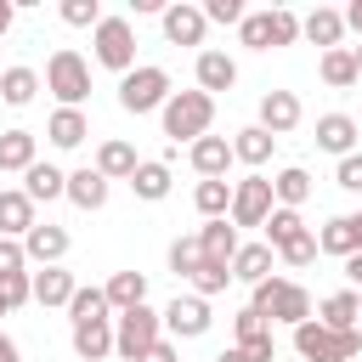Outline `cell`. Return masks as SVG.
I'll return each mask as SVG.
<instances>
[{
    "mask_svg": "<svg viewBox=\"0 0 362 362\" xmlns=\"http://www.w3.org/2000/svg\"><path fill=\"white\" fill-rule=\"evenodd\" d=\"M164 136L170 141H204L209 136V124H215V96H204V90H175L170 102H164Z\"/></svg>",
    "mask_w": 362,
    "mask_h": 362,
    "instance_id": "6da1fadb",
    "label": "cell"
},
{
    "mask_svg": "<svg viewBox=\"0 0 362 362\" xmlns=\"http://www.w3.org/2000/svg\"><path fill=\"white\" fill-rule=\"evenodd\" d=\"M266 322H288V328H300V322H311V294L300 288V283H288V277H266V283H255V300H249Z\"/></svg>",
    "mask_w": 362,
    "mask_h": 362,
    "instance_id": "7a4b0ae2",
    "label": "cell"
},
{
    "mask_svg": "<svg viewBox=\"0 0 362 362\" xmlns=\"http://www.w3.org/2000/svg\"><path fill=\"white\" fill-rule=\"evenodd\" d=\"M294 351H300V362H356V356H362V334H356V328L334 334V328H322V322L311 317V322L294 328Z\"/></svg>",
    "mask_w": 362,
    "mask_h": 362,
    "instance_id": "3957f363",
    "label": "cell"
},
{
    "mask_svg": "<svg viewBox=\"0 0 362 362\" xmlns=\"http://www.w3.org/2000/svg\"><path fill=\"white\" fill-rule=\"evenodd\" d=\"M175 90H170V74L158 68V62H141V68H130L124 79H119V107L124 113H164V102H170Z\"/></svg>",
    "mask_w": 362,
    "mask_h": 362,
    "instance_id": "277c9868",
    "label": "cell"
},
{
    "mask_svg": "<svg viewBox=\"0 0 362 362\" xmlns=\"http://www.w3.org/2000/svg\"><path fill=\"white\" fill-rule=\"evenodd\" d=\"M158 339H164V311L136 305V311H119V317H113V351H119L124 362H141Z\"/></svg>",
    "mask_w": 362,
    "mask_h": 362,
    "instance_id": "5b68a950",
    "label": "cell"
},
{
    "mask_svg": "<svg viewBox=\"0 0 362 362\" xmlns=\"http://www.w3.org/2000/svg\"><path fill=\"white\" fill-rule=\"evenodd\" d=\"M45 90L62 102V107H79L85 96H90V62L79 57V51H51V62H45Z\"/></svg>",
    "mask_w": 362,
    "mask_h": 362,
    "instance_id": "8992f818",
    "label": "cell"
},
{
    "mask_svg": "<svg viewBox=\"0 0 362 362\" xmlns=\"http://www.w3.org/2000/svg\"><path fill=\"white\" fill-rule=\"evenodd\" d=\"M90 45H96V62L113 68L119 79H124L130 68H141V62H136V28H130V17H102L96 34H90Z\"/></svg>",
    "mask_w": 362,
    "mask_h": 362,
    "instance_id": "52a82bcc",
    "label": "cell"
},
{
    "mask_svg": "<svg viewBox=\"0 0 362 362\" xmlns=\"http://www.w3.org/2000/svg\"><path fill=\"white\" fill-rule=\"evenodd\" d=\"M277 209V198H272V181L266 175H243V181H232V226H266V215Z\"/></svg>",
    "mask_w": 362,
    "mask_h": 362,
    "instance_id": "ba28073f",
    "label": "cell"
},
{
    "mask_svg": "<svg viewBox=\"0 0 362 362\" xmlns=\"http://www.w3.org/2000/svg\"><path fill=\"white\" fill-rule=\"evenodd\" d=\"M209 300L204 294H175L170 305H164V334L170 339H204L209 334Z\"/></svg>",
    "mask_w": 362,
    "mask_h": 362,
    "instance_id": "9c48e42d",
    "label": "cell"
},
{
    "mask_svg": "<svg viewBox=\"0 0 362 362\" xmlns=\"http://www.w3.org/2000/svg\"><path fill=\"white\" fill-rule=\"evenodd\" d=\"M158 23H164V40H170V45H204V28H209L204 6H192V0L164 6V11H158Z\"/></svg>",
    "mask_w": 362,
    "mask_h": 362,
    "instance_id": "30bf717a",
    "label": "cell"
},
{
    "mask_svg": "<svg viewBox=\"0 0 362 362\" xmlns=\"http://www.w3.org/2000/svg\"><path fill=\"white\" fill-rule=\"evenodd\" d=\"M300 119H305V107H300L294 90H266V96H260V119H255V124H260L266 136H288Z\"/></svg>",
    "mask_w": 362,
    "mask_h": 362,
    "instance_id": "8fae6325",
    "label": "cell"
},
{
    "mask_svg": "<svg viewBox=\"0 0 362 362\" xmlns=\"http://www.w3.org/2000/svg\"><path fill=\"white\" fill-rule=\"evenodd\" d=\"M356 136H362V124H356L351 113H322V119H317V147L334 153V158H351V153H356Z\"/></svg>",
    "mask_w": 362,
    "mask_h": 362,
    "instance_id": "7c38bea8",
    "label": "cell"
},
{
    "mask_svg": "<svg viewBox=\"0 0 362 362\" xmlns=\"http://www.w3.org/2000/svg\"><path fill=\"white\" fill-rule=\"evenodd\" d=\"M23 255L40 260V266H62V255H68V226H57V221H34V232L23 238Z\"/></svg>",
    "mask_w": 362,
    "mask_h": 362,
    "instance_id": "4fadbf2b",
    "label": "cell"
},
{
    "mask_svg": "<svg viewBox=\"0 0 362 362\" xmlns=\"http://www.w3.org/2000/svg\"><path fill=\"white\" fill-rule=\"evenodd\" d=\"M192 74H198V90H204V96H215V90H232V85H238V62H232L226 51H215V45H204V51H198V68H192Z\"/></svg>",
    "mask_w": 362,
    "mask_h": 362,
    "instance_id": "5bb4252c",
    "label": "cell"
},
{
    "mask_svg": "<svg viewBox=\"0 0 362 362\" xmlns=\"http://www.w3.org/2000/svg\"><path fill=\"white\" fill-rule=\"evenodd\" d=\"M74 356H79V362H107V356H113V317L74 322Z\"/></svg>",
    "mask_w": 362,
    "mask_h": 362,
    "instance_id": "9a60e30c",
    "label": "cell"
},
{
    "mask_svg": "<svg viewBox=\"0 0 362 362\" xmlns=\"http://www.w3.org/2000/svg\"><path fill=\"white\" fill-rule=\"evenodd\" d=\"M187 158H192V170H198L204 181H226L232 141H226V136H204V141H192V147H187Z\"/></svg>",
    "mask_w": 362,
    "mask_h": 362,
    "instance_id": "2e32d148",
    "label": "cell"
},
{
    "mask_svg": "<svg viewBox=\"0 0 362 362\" xmlns=\"http://www.w3.org/2000/svg\"><path fill=\"white\" fill-rule=\"evenodd\" d=\"M68 204H74V209H85V215H96V209L107 204V175H102L96 164L74 170V175H68Z\"/></svg>",
    "mask_w": 362,
    "mask_h": 362,
    "instance_id": "e0dca14e",
    "label": "cell"
},
{
    "mask_svg": "<svg viewBox=\"0 0 362 362\" xmlns=\"http://www.w3.org/2000/svg\"><path fill=\"white\" fill-rule=\"evenodd\" d=\"M34 232V198L23 187H6L0 192V238H28Z\"/></svg>",
    "mask_w": 362,
    "mask_h": 362,
    "instance_id": "ac0fdd59",
    "label": "cell"
},
{
    "mask_svg": "<svg viewBox=\"0 0 362 362\" xmlns=\"http://www.w3.org/2000/svg\"><path fill=\"white\" fill-rule=\"evenodd\" d=\"M300 34H305L311 45H322V51H339V40H345V11L317 6L311 17H300Z\"/></svg>",
    "mask_w": 362,
    "mask_h": 362,
    "instance_id": "d6986e66",
    "label": "cell"
},
{
    "mask_svg": "<svg viewBox=\"0 0 362 362\" xmlns=\"http://www.w3.org/2000/svg\"><path fill=\"white\" fill-rule=\"evenodd\" d=\"M198 243H204V260H215V266H232L238 249H243L232 221H204V226H198Z\"/></svg>",
    "mask_w": 362,
    "mask_h": 362,
    "instance_id": "ffe728a7",
    "label": "cell"
},
{
    "mask_svg": "<svg viewBox=\"0 0 362 362\" xmlns=\"http://www.w3.org/2000/svg\"><path fill=\"white\" fill-rule=\"evenodd\" d=\"M317 322H322V328H334V334L356 328V322H362V294H356V288H339V294H328V300L317 305Z\"/></svg>",
    "mask_w": 362,
    "mask_h": 362,
    "instance_id": "44dd1931",
    "label": "cell"
},
{
    "mask_svg": "<svg viewBox=\"0 0 362 362\" xmlns=\"http://www.w3.org/2000/svg\"><path fill=\"white\" fill-rule=\"evenodd\" d=\"M45 136H51V147L74 153V147L90 136V119H85V107H57V113H51V124H45Z\"/></svg>",
    "mask_w": 362,
    "mask_h": 362,
    "instance_id": "7402d4cb",
    "label": "cell"
},
{
    "mask_svg": "<svg viewBox=\"0 0 362 362\" xmlns=\"http://www.w3.org/2000/svg\"><path fill=\"white\" fill-rule=\"evenodd\" d=\"M136 164H141V158H136V147H130V141H119V136H107V141L96 147V170H102L107 181H130V175H136Z\"/></svg>",
    "mask_w": 362,
    "mask_h": 362,
    "instance_id": "603a6c76",
    "label": "cell"
},
{
    "mask_svg": "<svg viewBox=\"0 0 362 362\" xmlns=\"http://www.w3.org/2000/svg\"><path fill=\"white\" fill-rule=\"evenodd\" d=\"M317 74H322V85H328V90H351V85L362 79V74H356V51H351V45H339V51H322Z\"/></svg>",
    "mask_w": 362,
    "mask_h": 362,
    "instance_id": "cb8c5ba5",
    "label": "cell"
},
{
    "mask_svg": "<svg viewBox=\"0 0 362 362\" xmlns=\"http://www.w3.org/2000/svg\"><path fill=\"white\" fill-rule=\"evenodd\" d=\"M272 147H277V136H266L260 124H243V130L232 136V158H238V164H249V170H260V164L272 158Z\"/></svg>",
    "mask_w": 362,
    "mask_h": 362,
    "instance_id": "d4e9b609",
    "label": "cell"
},
{
    "mask_svg": "<svg viewBox=\"0 0 362 362\" xmlns=\"http://www.w3.org/2000/svg\"><path fill=\"white\" fill-rule=\"evenodd\" d=\"M130 192H136V198H147V204L170 198V164H164V158H141V164H136V175H130Z\"/></svg>",
    "mask_w": 362,
    "mask_h": 362,
    "instance_id": "484cf974",
    "label": "cell"
},
{
    "mask_svg": "<svg viewBox=\"0 0 362 362\" xmlns=\"http://www.w3.org/2000/svg\"><path fill=\"white\" fill-rule=\"evenodd\" d=\"M74 294H79L74 272H62V266H45V272H34V300H40V305H68Z\"/></svg>",
    "mask_w": 362,
    "mask_h": 362,
    "instance_id": "4316f807",
    "label": "cell"
},
{
    "mask_svg": "<svg viewBox=\"0 0 362 362\" xmlns=\"http://www.w3.org/2000/svg\"><path fill=\"white\" fill-rule=\"evenodd\" d=\"M107 305H113V311L147 305V272H113V277H107Z\"/></svg>",
    "mask_w": 362,
    "mask_h": 362,
    "instance_id": "83f0119b",
    "label": "cell"
},
{
    "mask_svg": "<svg viewBox=\"0 0 362 362\" xmlns=\"http://www.w3.org/2000/svg\"><path fill=\"white\" fill-rule=\"evenodd\" d=\"M40 158H34V130H0V170H17L28 175Z\"/></svg>",
    "mask_w": 362,
    "mask_h": 362,
    "instance_id": "f1b7e54d",
    "label": "cell"
},
{
    "mask_svg": "<svg viewBox=\"0 0 362 362\" xmlns=\"http://www.w3.org/2000/svg\"><path fill=\"white\" fill-rule=\"evenodd\" d=\"M34 96H40V74H34V68L17 62V68L0 74V102H6V107H28Z\"/></svg>",
    "mask_w": 362,
    "mask_h": 362,
    "instance_id": "f546056e",
    "label": "cell"
},
{
    "mask_svg": "<svg viewBox=\"0 0 362 362\" xmlns=\"http://www.w3.org/2000/svg\"><path fill=\"white\" fill-rule=\"evenodd\" d=\"M23 192H28L34 204H51V198H68V175H62L57 164H34V170L23 175Z\"/></svg>",
    "mask_w": 362,
    "mask_h": 362,
    "instance_id": "4dcf8cb0",
    "label": "cell"
},
{
    "mask_svg": "<svg viewBox=\"0 0 362 362\" xmlns=\"http://www.w3.org/2000/svg\"><path fill=\"white\" fill-rule=\"evenodd\" d=\"M272 198H277V209H300V204L311 198V175H305L300 164L277 170V175H272Z\"/></svg>",
    "mask_w": 362,
    "mask_h": 362,
    "instance_id": "1f68e13d",
    "label": "cell"
},
{
    "mask_svg": "<svg viewBox=\"0 0 362 362\" xmlns=\"http://www.w3.org/2000/svg\"><path fill=\"white\" fill-rule=\"evenodd\" d=\"M317 249H322V255H334V260L362 255V249H356V226H351V215H334V221L317 232Z\"/></svg>",
    "mask_w": 362,
    "mask_h": 362,
    "instance_id": "d6a6232c",
    "label": "cell"
},
{
    "mask_svg": "<svg viewBox=\"0 0 362 362\" xmlns=\"http://www.w3.org/2000/svg\"><path fill=\"white\" fill-rule=\"evenodd\" d=\"M272 255H277L272 243H243L238 260H232V277H238V283H266V277H272Z\"/></svg>",
    "mask_w": 362,
    "mask_h": 362,
    "instance_id": "836d02e7",
    "label": "cell"
},
{
    "mask_svg": "<svg viewBox=\"0 0 362 362\" xmlns=\"http://www.w3.org/2000/svg\"><path fill=\"white\" fill-rule=\"evenodd\" d=\"M192 204L204 221H226L232 215V181H198L192 187Z\"/></svg>",
    "mask_w": 362,
    "mask_h": 362,
    "instance_id": "e575fe53",
    "label": "cell"
},
{
    "mask_svg": "<svg viewBox=\"0 0 362 362\" xmlns=\"http://www.w3.org/2000/svg\"><path fill=\"white\" fill-rule=\"evenodd\" d=\"M198 266H204V243H198V232L175 238V243H170V272L192 283V277H198Z\"/></svg>",
    "mask_w": 362,
    "mask_h": 362,
    "instance_id": "d590c367",
    "label": "cell"
},
{
    "mask_svg": "<svg viewBox=\"0 0 362 362\" xmlns=\"http://www.w3.org/2000/svg\"><path fill=\"white\" fill-rule=\"evenodd\" d=\"M260 232H266V243H272V249H283V243H294V238L305 232V221H300V209H272Z\"/></svg>",
    "mask_w": 362,
    "mask_h": 362,
    "instance_id": "8d00e7d4",
    "label": "cell"
},
{
    "mask_svg": "<svg viewBox=\"0 0 362 362\" xmlns=\"http://www.w3.org/2000/svg\"><path fill=\"white\" fill-rule=\"evenodd\" d=\"M113 305H107V288H79L74 300H68V317L74 322H96V317H107Z\"/></svg>",
    "mask_w": 362,
    "mask_h": 362,
    "instance_id": "74e56055",
    "label": "cell"
},
{
    "mask_svg": "<svg viewBox=\"0 0 362 362\" xmlns=\"http://www.w3.org/2000/svg\"><path fill=\"white\" fill-rule=\"evenodd\" d=\"M226 283H238V277H232V266H215V260H204V266H198V277H192V294L215 300V294H226Z\"/></svg>",
    "mask_w": 362,
    "mask_h": 362,
    "instance_id": "f35d334b",
    "label": "cell"
},
{
    "mask_svg": "<svg viewBox=\"0 0 362 362\" xmlns=\"http://www.w3.org/2000/svg\"><path fill=\"white\" fill-rule=\"evenodd\" d=\"M238 40H243L249 51H272V17H266V11H249V17L238 23Z\"/></svg>",
    "mask_w": 362,
    "mask_h": 362,
    "instance_id": "ab89813d",
    "label": "cell"
},
{
    "mask_svg": "<svg viewBox=\"0 0 362 362\" xmlns=\"http://www.w3.org/2000/svg\"><path fill=\"white\" fill-rule=\"evenodd\" d=\"M62 23H68V28H90V34H96L102 6H96V0H62Z\"/></svg>",
    "mask_w": 362,
    "mask_h": 362,
    "instance_id": "60d3db41",
    "label": "cell"
},
{
    "mask_svg": "<svg viewBox=\"0 0 362 362\" xmlns=\"http://www.w3.org/2000/svg\"><path fill=\"white\" fill-rule=\"evenodd\" d=\"M317 255H322V249H317V232H300L294 243H283V249H277V260H283V266H311Z\"/></svg>",
    "mask_w": 362,
    "mask_h": 362,
    "instance_id": "b9f144b4",
    "label": "cell"
},
{
    "mask_svg": "<svg viewBox=\"0 0 362 362\" xmlns=\"http://www.w3.org/2000/svg\"><path fill=\"white\" fill-rule=\"evenodd\" d=\"M232 334H238V345H255L260 334H272V322H266V317H260L255 305H243V311L232 317Z\"/></svg>",
    "mask_w": 362,
    "mask_h": 362,
    "instance_id": "7bdbcfd3",
    "label": "cell"
},
{
    "mask_svg": "<svg viewBox=\"0 0 362 362\" xmlns=\"http://www.w3.org/2000/svg\"><path fill=\"white\" fill-rule=\"evenodd\" d=\"M266 17H272V45H294V40H300V17H294L288 6H272Z\"/></svg>",
    "mask_w": 362,
    "mask_h": 362,
    "instance_id": "ee69618b",
    "label": "cell"
},
{
    "mask_svg": "<svg viewBox=\"0 0 362 362\" xmlns=\"http://www.w3.org/2000/svg\"><path fill=\"white\" fill-rule=\"evenodd\" d=\"M0 294H6V305H11V311H17V305H28V300H34V272L6 277V283H0Z\"/></svg>",
    "mask_w": 362,
    "mask_h": 362,
    "instance_id": "f6af8a7d",
    "label": "cell"
},
{
    "mask_svg": "<svg viewBox=\"0 0 362 362\" xmlns=\"http://www.w3.org/2000/svg\"><path fill=\"white\" fill-rule=\"evenodd\" d=\"M28 266V255H23V238H0V283L6 277H17Z\"/></svg>",
    "mask_w": 362,
    "mask_h": 362,
    "instance_id": "bcb514c9",
    "label": "cell"
},
{
    "mask_svg": "<svg viewBox=\"0 0 362 362\" xmlns=\"http://www.w3.org/2000/svg\"><path fill=\"white\" fill-rule=\"evenodd\" d=\"M204 17H209V23H232V28H238L249 11H243L238 0H204Z\"/></svg>",
    "mask_w": 362,
    "mask_h": 362,
    "instance_id": "7dc6e473",
    "label": "cell"
},
{
    "mask_svg": "<svg viewBox=\"0 0 362 362\" xmlns=\"http://www.w3.org/2000/svg\"><path fill=\"white\" fill-rule=\"evenodd\" d=\"M334 181H339L345 192H362V153H351V158H339V170H334Z\"/></svg>",
    "mask_w": 362,
    "mask_h": 362,
    "instance_id": "c3c4849f",
    "label": "cell"
},
{
    "mask_svg": "<svg viewBox=\"0 0 362 362\" xmlns=\"http://www.w3.org/2000/svg\"><path fill=\"white\" fill-rule=\"evenodd\" d=\"M238 351H243L249 362H277V339H272V334H260L255 345H238Z\"/></svg>",
    "mask_w": 362,
    "mask_h": 362,
    "instance_id": "681fc988",
    "label": "cell"
},
{
    "mask_svg": "<svg viewBox=\"0 0 362 362\" xmlns=\"http://www.w3.org/2000/svg\"><path fill=\"white\" fill-rule=\"evenodd\" d=\"M141 362H181V351H175V339L164 334V339H158V345H153V351H147Z\"/></svg>",
    "mask_w": 362,
    "mask_h": 362,
    "instance_id": "f907efd6",
    "label": "cell"
},
{
    "mask_svg": "<svg viewBox=\"0 0 362 362\" xmlns=\"http://www.w3.org/2000/svg\"><path fill=\"white\" fill-rule=\"evenodd\" d=\"M345 277H351V288L362 294V255H351V260H345Z\"/></svg>",
    "mask_w": 362,
    "mask_h": 362,
    "instance_id": "816d5d0a",
    "label": "cell"
},
{
    "mask_svg": "<svg viewBox=\"0 0 362 362\" xmlns=\"http://www.w3.org/2000/svg\"><path fill=\"white\" fill-rule=\"evenodd\" d=\"M0 362H23V351H17V339H11V334H0Z\"/></svg>",
    "mask_w": 362,
    "mask_h": 362,
    "instance_id": "f5cc1de1",
    "label": "cell"
},
{
    "mask_svg": "<svg viewBox=\"0 0 362 362\" xmlns=\"http://www.w3.org/2000/svg\"><path fill=\"white\" fill-rule=\"evenodd\" d=\"M345 28H356V34H362V0H351V6H345Z\"/></svg>",
    "mask_w": 362,
    "mask_h": 362,
    "instance_id": "db71d44e",
    "label": "cell"
},
{
    "mask_svg": "<svg viewBox=\"0 0 362 362\" xmlns=\"http://www.w3.org/2000/svg\"><path fill=\"white\" fill-rule=\"evenodd\" d=\"M11 17H17V6H11V0H0V40L11 34Z\"/></svg>",
    "mask_w": 362,
    "mask_h": 362,
    "instance_id": "11a10c76",
    "label": "cell"
},
{
    "mask_svg": "<svg viewBox=\"0 0 362 362\" xmlns=\"http://www.w3.org/2000/svg\"><path fill=\"white\" fill-rule=\"evenodd\" d=\"M215 362H249V356H243V351H238V345H226V351H221V356H215Z\"/></svg>",
    "mask_w": 362,
    "mask_h": 362,
    "instance_id": "9f6ffc18",
    "label": "cell"
},
{
    "mask_svg": "<svg viewBox=\"0 0 362 362\" xmlns=\"http://www.w3.org/2000/svg\"><path fill=\"white\" fill-rule=\"evenodd\" d=\"M351 226H356V249H362V209H351Z\"/></svg>",
    "mask_w": 362,
    "mask_h": 362,
    "instance_id": "6f0895ef",
    "label": "cell"
},
{
    "mask_svg": "<svg viewBox=\"0 0 362 362\" xmlns=\"http://www.w3.org/2000/svg\"><path fill=\"white\" fill-rule=\"evenodd\" d=\"M356 74H362V45H356Z\"/></svg>",
    "mask_w": 362,
    "mask_h": 362,
    "instance_id": "680465c9",
    "label": "cell"
},
{
    "mask_svg": "<svg viewBox=\"0 0 362 362\" xmlns=\"http://www.w3.org/2000/svg\"><path fill=\"white\" fill-rule=\"evenodd\" d=\"M6 311H11V305H6V294H0V317H6Z\"/></svg>",
    "mask_w": 362,
    "mask_h": 362,
    "instance_id": "91938a15",
    "label": "cell"
}]
</instances>
